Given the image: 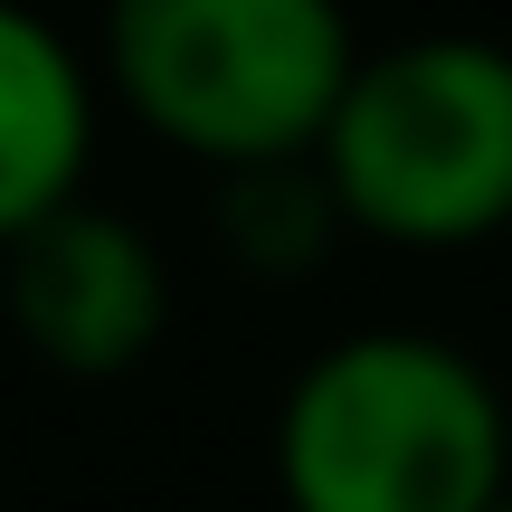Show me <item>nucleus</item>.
Returning <instances> with one entry per match:
<instances>
[{"mask_svg":"<svg viewBox=\"0 0 512 512\" xmlns=\"http://www.w3.org/2000/svg\"><path fill=\"white\" fill-rule=\"evenodd\" d=\"M285 512H484L512 484V418L446 332H342L275 408Z\"/></svg>","mask_w":512,"mask_h":512,"instance_id":"1","label":"nucleus"},{"mask_svg":"<svg viewBox=\"0 0 512 512\" xmlns=\"http://www.w3.org/2000/svg\"><path fill=\"white\" fill-rule=\"evenodd\" d=\"M313 171L380 247H484L512 228V48L465 29L351 57Z\"/></svg>","mask_w":512,"mask_h":512,"instance_id":"2","label":"nucleus"},{"mask_svg":"<svg viewBox=\"0 0 512 512\" xmlns=\"http://www.w3.org/2000/svg\"><path fill=\"white\" fill-rule=\"evenodd\" d=\"M351 57L342 0H105L114 95L209 171L313 152Z\"/></svg>","mask_w":512,"mask_h":512,"instance_id":"3","label":"nucleus"},{"mask_svg":"<svg viewBox=\"0 0 512 512\" xmlns=\"http://www.w3.org/2000/svg\"><path fill=\"white\" fill-rule=\"evenodd\" d=\"M0 313L57 380H124L171 332V266L124 209L57 200L19 238H0Z\"/></svg>","mask_w":512,"mask_h":512,"instance_id":"4","label":"nucleus"},{"mask_svg":"<svg viewBox=\"0 0 512 512\" xmlns=\"http://www.w3.org/2000/svg\"><path fill=\"white\" fill-rule=\"evenodd\" d=\"M95 162V76L38 10L0 0V238L86 190Z\"/></svg>","mask_w":512,"mask_h":512,"instance_id":"5","label":"nucleus"},{"mask_svg":"<svg viewBox=\"0 0 512 512\" xmlns=\"http://www.w3.org/2000/svg\"><path fill=\"white\" fill-rule=\"evenodd\" d=\"M342 238H351V219H342V200H332V181L313 171V152L219 171V247H228L238 275H256V285L323 275Z\"/></svg>","mask_w":512,"mask_h":512,"instance_id":"6","label":"nucleus"},{"mask_svg":"<svg viewBox=\"0 0 512 512\" xmlns=\"http://www.w3.org/2000/svg\"><path fill=\"white\" fill-rule=\"evenodd\" d=\"M484 512H512V484H503V494H494V503H484Z\"/></svg>","mask_w":512,"mask_h":512,"instance_id":"7","label":"nucleus"}]
</instances>
